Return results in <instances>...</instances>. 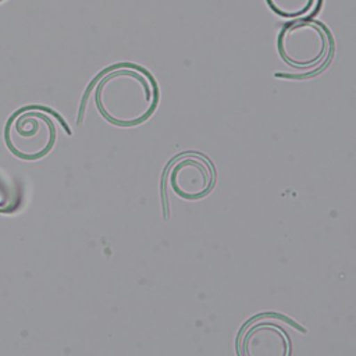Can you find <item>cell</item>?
Masks as SVG:
<instances>
[{"instance_id":"1","label":"cell","mask_w":356,"mask_h":356,"mask_svg":"<svg viewBox=\"0 0 356 356\" xmlns=\"http://www.w3.org/2000/svg\"><path fill=\"white\" fill-rule=\"evenodd\" d=\"M93 102L99 114L110 124L134 127L146 121L159 103L153 76L131 63L111 65L92 83Z\"/></svg>"},{"instance_id":"2","label":"cell","mask_w":356,"mask_h":356,"mask_svg":"<svg viewBox=\"0 0 356 356\" xmlns=\"http://www.w3.org/2000/svg\"><path fill=\"white\" fill-rule=\"evenodd\" d=\"M281 60L291 68L310 74L327 64L332 51V39L327 28L312 18L289 21L277 36Z\"/></svg>"},{"instance_id":"3","label":"cell","mask_w":356,"mask_h":356,"mask_svg":"<svg viewBox=\"0 0 356 356\" xmlns=\"http://www.w3.org/2000/svg\"><path fill=\"white\" fill-rule=\"evenodd\" d=\"M42 107H29L15 113L4 128L10 152L24 160L44 157L54 146L57 131L50 114Z\"/></svg>"},{"instance_id":"4","label":"cell","mask_w":356,"mask_h":356,"mask_svg":"<svg viewBox=\"0 0 356 356\" xmlns=\"http://www.w3.org/2000/svg\"><path fill=\"white\" fill-rule=\"evenodd\" d=\"M213 182V168L200 156H182L172 163L168 171L170 188L184 200L202 199L210 192Z\"/></svg>"},{"instance_id":"5","label":"cell","mask_w":356,"mask_h":356,"mask_svg":"<svg viewBox=\"0 0 356 356\" xmlns=\"http://www.w3.org/2000/svg\"><path fill=\"white\" fill-rule=\"evenodd\" d=\"M239 346L246 356H286L291 352V339L274 320H263L260 316L242 334Z\"/></svg>"},{"instance_id":"6","label":"cell","mask_w":356,"mask_h":356,"mask_svg":"<svg viewBox=\"0 0 356 356\" xmlns=\"http://www.w3.org/2000/svg\"><path fill=\"white\" fill-rule=\"evenodd\" d=\"M323 0H266L268 8L284 19H300L316 14Z\"/></svg>"},{"instance_id":"7","label":"cell","mask_w":356,"mask_h":356,"mask_svg":"<svg viewBox=\"0 0 356 356\" xmlns=\"http://www.w3.org/2000/svg\"><path fill=\"white\" fill-rule=\"evenodd\" d=\"M19 191L13 178L0 170V213H11L19 204Z\"/></svg>"}]
</instances>
